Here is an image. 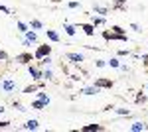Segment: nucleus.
<instances>
[{"label": "nucleus", "mask_w": 148, "mask_h": 132, "mask_svg": "<svg viewBox=\"0 0 148 132\" xmlns=\"http://www.w3.org/2000/svg\"><path fill=\"white\" fill-rule=\"evenodd\" d=\"M0 12H4V14H12V10H10V8H6L4 4H0Z\"/></svg>", "instance_id": "2f4dec72"}, {"label": "nucleus", "mask_w": 148, "mask_h": 132, "mask_svg": "<svg viewBox=\"0 0 148 132\" xmlns=\"http://www.w3.org/2000/svg\"><path fill=\"white\" fill-rule=\"evenodd\" d=\"M119 71H123V73H130V67L125 65V63H121V65H119Z\"/></svg>", "instance_id": "7c9ffc66"}, {"label": "nucleus", "mask_w": 148, "mask_h": 132, "mask_svg": "<svg viewBox=\"0 0 148 132\" xmlns=\"http://www.w3.org/2000/svg\"><path fill=\"white\" fill-rule=\"evenodd\" d=\"M8 124H10L8 120H0V128H8Z\"/></svg>", "instance_id": "c9c22d12"}, {"label": "nucleus", "mask_w": 148, "mask_h": 132, "mask_svg": "<svg viewBox=\"0 0 148 132\" xmlns=\"http://www.w3.org/2000/svg\"><path fill=\"white\" fill-rule=\"evenodd\" d=\"M46 36H47V40H49V42H53V44H57V42L61 40V36H59L56 30H46Z\"/></svg>", "instance_id": "ddd939ff"}, {"label": "nucleus", "mask_w": 148, "mask_h": 132, "mask_svg": "<svg viewBox=\"0 0 148 132\" xmlns=\"http://www.w3.org/2000/svg\"><path fill=\"white\" fill-rule=\"evenodd\" d=\"M53 63V59H51V55H46V57H42V59H38V67L42 69V67H51Z\"/></svg>", "instance_id": "9b49d317"}, {"label": "nucleus", "mask_w": 148, "mask_h": 132, "mask_svg": "<svg viewBox=\"0 0 148 132\" xmlns=\"http://www.w3.org/2000/svg\"><path fill=\"white\" fill-rule=\"evenodd\" d=\"M99 93H101V89L97 87V85H89V87H83V89H81V95H87V97L99 95Z\"/></svg>", "instance_id": "423d86ee"}, {"label": "nucleus", "mask_w": 148, "mask_h": 132, "mask_svg": "<svg viewBox=\"0 0 148 132\" xmlns=\"http://www.w3.org/2000/svg\"><path fill=\"white\" fill-rule=\"evenodd\" d=\"M114 110H116V114H121V116H130V110H128V109L119 107V109H114Z\"/></svg>", "instance_id": "393cba45"}, {"label": "nucleus", "mask_w": 148, "mask_h": 132, "mask_svg": "<svg viewBox=\"0 0 148 132\" xmlns=\"http://www.w3.org/2000/svg\"><path fill=\"white\" fill-rule=\"evenodd\" d=\"M119 55H126V57H128L130 51H128V49H119Z\"/></svg>", "instance_id": "f704fd0d"}, {"label": "nucleus", "mask_w": 148, "mask_h": 132, "mask_svg": "<svg viewBox=\"0 0 148 132\" xmlns=\"http://www.w3.org/2000/svg\"><path fill=\"white\" fill-rule=\"evenodd\" d=\"M47 105L46 103H44V101H40V99H36V101H32V109L34 110H44L46 109Z\"/></svg>", "instance_id": "aec40b11"}, {"label": "nucleus", "mask_w": 148, "mask_h": 132, "mask_svg": "<svg viewBox=\"0 0 148 132\" xmlns=\"http://www.w3.org/2000/svg\"><path fill=\"white\" fill-rule=\"evenodd\" d=\"M63 32L67 34V36H75L77 34V26H73V24H67V22H63Z\"/></svg>", "instance_id": "f8f14e48"}, {"label": "nucleus", "mask_w": 148, "mask_h": 132, "mask_svg": "<svg viewBox=\"0 0 148 132\" xmlns=\"http://www.w3.org/2000/svg\"><path fill=\"white\" fill-rule=\"evenodd\" d=\"M12 105H14V109H18V110H20V112H24V110H28V109H24V105H22V103H20V101H14Z\"/></svg>", "instance_id": "c85d7f7f"}, {"label": "nucleus", "mask_w": 148, "mask_h": 132, "mask_svg": "<svg viewBox=\"0 0 148 132\" xmlns=\"http://www.w3.org/2000/svg\"><path fill=\"white\" fill-rule=\"evenodd\" d=\"M81 130L83 132H97V130H103V126L101 124H85Z\"/></svg>", "instance_id": "6ab92c4d"}, {"label": "nucleus", "mask_w": 148, "mask_h": 132, "mask_svg": "<svg viewBox=\"0 0 148 132\" xmlns=\"http://www.w3.org/2000/svg\"><path fill=\"white\" fill-rule=\"evenodd\" d=\"M130 28H132V30H134V32H142V28H140V26H138V24H130Z\"/></svg>", "instance_id": "72a5a7b5"}, {"label": "nucleus", "mask_w": 148, "mask_h": 132, "mask_svg": "<svg viewBox=\"0 0 148 132\" xmlns=\"http://www.w3.org/2000/svg\"><path fill=\"white\" fill-rule=\"evenodd\" d=\"M24 38H26V40H30L32 44H36V42H38V34H36V30H32V28L24 34Z\"/></svg>", "instance_id": "f3484780"}, {"label": "nucleus", "mask_w": 148, "mask_h": 132, "mask_svg": "<svg viewBox=\"0 0 148 132\" xmlns=\"http://www.w3.org/2000/svg\"><path fill=\"white\" fill-rule=\"evenodd\" d=\"M0 87H2L4 93H14V91L18 89V81L12 79V77H8V75H4V77L0 79Z\"/></svg>", "instance_id": "f257e3e1"}, {"label": "nucleus", "mask_w": 148, "mask_h": 132, "mask_svg": "<svg viewBox=\"0 0 148 132\" xmlns=\"http://www.w3.org/2000/svg\"><path fill=\"white\" fill-rule=\"evenodd\" d=\"M144 89H146V93H148V85H144Z\"/></svg>", "instance_id": "ea45409f"}, {"label": "nucleus", "mask_w": 148, "mask_h": 132, "mask_svg": "<svg viewBox=\"0 0 148 132\" xmlns=\"http://www.w3.org/2000/svg\"><path fill=\"white\" fill-rule=\"evenodd\" d=\"M28 75L32 81H42V69L38 65H28Z\"/></svg>", "instance_id": "7ed1b4c3"}, {"label": "nucleus", "mask_w": 148, "mask_h": 132, "mask_svg": "<svg viewBox=\"0 0 148 132\" xmlns=\"http://www.w3.org/2000/svg\"><path fill=\"white\" fill-rule=\"evenodd\" d=\"M38 128H40V122L36 120V118H30L24 124V130H38Z\"/></svg>", "instance_id": "2eb2a0df"}, {"label": "nucleus", "mask_w": 148, "mask_h": 132, "mask_svg": "<svg viewBox=\"0 0 148 132\" xmlns=\"http://www.w3.org/2000/svg\"><path fill=\"white\" fill-rule=\"evenodd\" d=\"M22 45L26 47V49H28V47L32 45V42H30V40H26V38H22Z\"/></svg>", "instance_id": "473e14b6"}, {"label": "nucleus", "mask_w": 148, "mask_h": 132, "mask_svg": "<svg viewBox=\"0 0 148 132\" xmlns=\"http://www.w3.org/2000/svg\"><path fill=\"white\" fill-rule=\"evenodd\" d=\"M128 130H130V132H144V130H148V124H146V122H142V120H136V122L130 124Z\"/></svg>", "instance_id": "39448f33"}, {"label": "nucleus", "mask_w": 148, "mask_h": 132, "mask_svg": "<svg viewBox=\"0 0 148 132\" xmlns=\"http://www.w3.org/2000/svg\"><path fill=\"white\" fill-rule=\"evenodd\" d=\"M77 28H81L87 36H95V26H93L91 22H89V24H81V26H77Z\"/></svg>", "instance_id": "dca6fc26"}, {"label": "nucleus", "mask_w": 148, "mask_h": 132, "mask_svg": "<svg viewBox=\"0 0 148 132\" xmlns=\"http://www.w3.org/2000/svg\"><path fill=\"white\" fill-rule=\"evenodd\" d=\"M95 85H97V87L99 89H111L113 87V81H111V79H97V81H95Z\"/></svg>", "instance_id": "1a4fd4ad"}, {"label": "nucleus", "mask_w": 148, "mask_h": 132, "mask_svg": "<svg viewBox=\"0 0 148 132\" xmlns=\"http://www.w3.org/2000/svg\"><path fill=\"white\" fill-rule=\"evenodd\" d=\"M134 101H136L138 105H146L148 97H146V95H142V93H138V95H136V99H134Z\"/></svg>", "instance_id": "b1692460"}, {"label": "nucleus", "mask_w": 148, "mask_h": 132, "mask_svg": "<svg viewBox=\"0 0 148 132\" xmlns=\"http://www.w3.org/2000/svg\"><path fill=\"white\" fill-rule=\"evenodd\" d=\"M67 8H71V10H77V8H81V4L77 2V0H71V2H67Z\"/></svg>", "instance_id": "a878e982"}, {"label": "nucleus", "mask_w": 148, "mask_h": 132, "mask_svg": "<svg viewBox=\"0 0 148 132\" xmlns=\"http://www.w3.org/2000/svg\"><path fill=\"white\" fill-rule=\"evenodd\" d=\"M111 32H113V34H119V36H123V34H125V28H121V26H113V28H111Z\"/></svg>", "instance_id": "bb28decb"}, {"label": "nucleus", "mask_w": 148, "mask_h": 132, "mask_svg": "<svg viewBox=\"0 0 148 132\" xmlns=\"http://www.w3.org/2000/svg\"><path fill=\"white\" fill-rule=\"evenodd\" d=\"M89 16H91L89 22H91L93 26H107V18H105V16H99V14H97V16H95V14H89Z\"/></svg>", "instance_id": "0eeeda50"}, {"label": "nucleus", "mask_w": 148, "mask_h": 132, "mask_svg": "<svg viewBox=\"0 0 148 132\" xmlns=\"http://www.w3.org/2000/svg\"><path fill=\"white\" fill-rule=\"evenodd\" d=\"M4 110H6V109H4V107H2V105H0V114H2V112H4Z\"/></svg>", "instance_id": "58836bf2"}, {"label": "nucleus", "mask_w": 148, "mask_h": 132, "mask_svg": "<svg viewBox=\"0 0 148 132\" xmlns=\"http://www.w3.org/2000/svg\"><path fill=\"white\" fill-rule=\"evenodd\" d=\"M140 59H142L144 63H148V53H142V55H140Z\"/></svg>", "instance_id": "e433bc0d"}, {"label": "nucleus", "mask_w": 148, "mask_h": 132, "mask_svg": "<svg viewBox=\"0 0 148 132\" xmlns=\"http://www.w3.org/2000/svg\"><path fill=\"white\" fill-rule=\"evenodd\" d=\"M38 89H40V87H38V85H36V83H32V85H30V87H26V89H24V93H36V91H38Z\"/></svg>", "instance_id": "cd10ccee"}, {"label": "nucleus", "mask_w": 148, "mask_h": 132, "mask_svg": "<svg viewBox=\"0 0 148 132\" xmlns=\"http://www.w3.org/2000/svg\"><path fill=\"white\" fill-rule=\"evenodd\" d=\"M16 28H18V32H20V34H26L28 30H30V26H28L26 22H16Z\"/></svg>", "instance_id": "4be33fe9"}, {"label": "nucleus", "mask_w": 148, "mask_h": 132, "mask_svg": "<svg viewBox=\"0 0 148 132\" xmlns=\"http://www.w3.org/2000/svg\"><path fill=\"white\" fill-rule=\"evenodd\" d=\"M95 67L103 69V67H107V61H105V59H95Z\"/></svg>", "instance_id": "c756f323"}, {"label": "nucleus", "mask_w": 148, "mask_h": 132, "mask_svg": "<svg viewBox=\"0 0 148 132\" xmlns=\"http://www.w3.org/2000/svg\"><path fill=\"white\" fill-rule=\"evenodd\" d=\"M38 99H40V101H44L46 105H49V103H51V99H49V95H47V93L44 91V89H38Z\"/></svg>", "instance_id": "a211bd4d"}, {"label": "nucleus", "mask_w": 148, "mask_h": 132, "mask_svg": "<svg viewBox=\"0 0 148 132\" xmlns=\"http://www.w3.org/2000/svg\"><path fill=\"white\" fill-rule=\"evenodd\" d=\"M46 55H51V45H40L38 49L34 51V59H42V57H46Z\"/></svg>", "instance_id": "f03ea898"}, {"label": "nucleus", "mask_w": 148, "mask_h": 132, "mask_svg": "<svg viewBox=\"0 0 148 132\" xmlns=\"http://www.w3.org/2000/svg\"><path fill=\"white\" fill-rule=\"evenodd\" d=\"M93 14H99V16H107V14H109V6H101V4H95V6H93Z\"/></svg>", "instance_id": "9d476101"}, {"label": "nucleus", "mask_w": 148, "mask_h": 132, "mask_svg": "<svg viewBox=\"0 0 148 132\" xmlns=\"http://www.w3.org/2000/svg\"><path fill=\"white\" fill-rule=\"evenodd\" d=\"M107 65H109V67H113V69H119L121 61H119V57H111V59L107 61Z\"/></svg>", "instance_id": "5701e85b"}, {"label": "nucleus", "mask_w": 148, "mask_h": 132, "mask_svg": "<svg viewBox=\"0 0 148 132\" xmlns=\"http://www.w3.org/2000/svg\"><path fill=\"white\" fill-rule=\"evenodd\" d=\"M65 57H67L73 65H81V63L85 61V55L83 53H73V51H69V53H65Z\"/></svg>", "instance_id": "20e7f679"}, {"label": "nucleus", "mask_w": 148, "mask_h": 132, "mask_svg": "<svg viewBox=\"0 0 148 132\" xmlns=\"http://www.w3.org/2000/svg\"><path fill=\"white\" fill-rule=\"evenodd\" d=\"M42 79L44 81H56V75H53L51 67H42Z\"/></svg>", "instance_id": "6e6552de"}, {"label": "nucleus", "mask_w": 148, "mask_h": 132, "mask_svg": "<svg viewBox=\"0 0 148 132\" xmlns=\"http://www.w3.org/2000/svg\"><path fill=\"white\" fill-rule=\"evenodd\" d=\"M49 2H51V4H59L61 0H49Z\"/></svg>", "instance_id": "4c0bfd02"}, {"label": "nucleus", "mask_w": 148, "mask_h": 132, "mask_svg": "<svg viewBox=\"0 0 148 132\" xmlns=\"http://www.w3.org/2000/svg\"><path fill=\"white\" fill-rule=\"evenodd\" d=\"M28 26H30V28H32V30H44V24L40 22V20H30V24H28Z\"/></svg>", "instance_id": "412c9836"}, {"label": "nucleus", "mask_w": 148, "mask_h": 132, "mask_svg": "<svg viewBox=\"0 0 148 132\" xmlns=\"http://www.w3.org/2000/svg\"><path fill=\"white\" fill-rule=\"evenodd\" d=\"M34 59V55L32 53H20V55H16V61L18 63H30Z\"/></svg>", "instance_id": "4468645a"}]
</instances>
